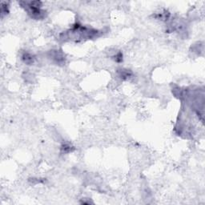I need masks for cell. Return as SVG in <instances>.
Returning <instances> with one entry per match:
<instances>
[{"label": "cell", "instance_id": "cell-6", "mask_svg": "<svg viewBox=\"0 0 205 205\" xmlns=\"http://www.w3.org/2000/svg\"><path fill=\"white\" fill-rule=\"evenodd\" d=\"M2 7H1V14H2V17L4 15H7V14L9 13V8H8V4L7 2H2Z\"/></svg>", "mask_w": 205, "mask_h": 205}, {"label": "cell", "instance_id": "cell-2", "mask_svg": "<svg viewBox=\"0 0 205 205\" xmlns=\"http://www.w3.org/2000/svg\"><path fill=\"white\" fill-rule=\"evenodd\" d=\"M22 60L27 65H31V64L34 63V62H35L36 58H35V56L32 54L29 53V52H24L22 55Z\"/></svg>", "mask_w": 205, "mask_h": 205}, {"label": "cell", "instance_id": "cell-4", "mask_svg": "<svg viewBox=\"0 0 205 205\" xmlns=\"http://www.w3.org/2000/svg\"><path fill=\"white\" fill-rule=\"evenodd\" d=\"M51 57L57 63H64V57L59 51H54Z\"/></svg>", "mask_w": 205, "mask_h": 205}, {"label": "cell", "instance_id": "cell-5", "mask_svg": "<svg viewBox=\"0 0 205 205\" xmlns=\"http://www.w3.org/2000/svg\"><path fill=\"white\" fill-rule=\"evenodd\" d=\"M74 151V147L70 145L69 143H63L61 146V152L63 154H67Z\"/></svg>", "mask_w": 205, "mask_h": 205}, {"label": "cell", "instance_id": "cell-1", "mask_svg": "<svg viewBox=\"0 0 205 205\" xmlns=\"http://www.w3.org/2000/svg\"><path fill=\"white\" fill-rule=\"evenodd\" d=\"M20 4L22 7H24L27 14L34 19H43L45 17V11L42 9V2H20Z\"/></svg>", "mask_w": 205, "mask_h": 205}, {"label": "cell", "instance_id": "cell-7", "mask_svg": "<svg viewBox=\"0 0 205 205\" xmlns=\"http://www.w3.org/2000/svg\"><path fill=\"white\" fill-rule=\"evenodd\" d=\"M115 60L117 63H121L123 61V54L121 51H119L115 55Z\"/></svg>", "mask_w": 205, "mask_h": 205}, {"label": "cell", "instance_id": "cell-3", "mask_svg": "<svg viewBox=\"0 0 205 205\" xmlns=\"http://www.w3.org/2000/svg\"><path fill=\"white\" fill-rule=\"evenodd\" d=\"M118 75L122 80H129L132 76V72L128 69H119L118 70Z\"/></svg>", "mask_w": 205, "mask_h": 205}]
</instances>
